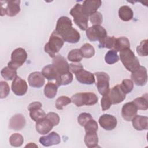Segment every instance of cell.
<instances>
[{"mask_svg":"<svg viewBox=\"0 0 148 148\" xmlns=\"http://www.w3.org/2000/svg\"><path fill=\"white\" fill-rule=\"evenodd\" d=\"M99 123L102 128L107 131L113 130L117 124V119L113 115L103 114L99 119Z\"/></svg>","mask_w":148,"mask_h":148,"instance_id":"14","label":"cell"},{"mask_svg":"<svg viewBox=\"0 0 148 148\" xmlns=\"http://www.w3.org/2000/svg\"><path fill=\"white\" fill-rule=\"evenodd\" d=\"M58 86L53 82H48L44 88V94L47 98H54L57 95Z\"/></svg>","mask_w":148,"mask_h":148,"instance_id":"28","label":"cell"},{"mask_svg":"<svg viewBox=\"0 0 148 148\" xmlns=\"http://www.w3.org/2000/svg\"><path fill=\"white\" fill-rule=\"evenodd\" d=\"M83 58L80 49H75L71 50L68 54V60L73 62H80Z\"/></svg>","mask_w":148,"mask_h":148,"instance_id":"36","label":"cell"},{"mask_svg":"<svg viewBox=\"0 0 148 148\" xmlns=\"http://www.w3.org/2000/svg\"><path fill=\"white\" fill-rule=\"evenodd\" d=\"M27 53L25 50L21 47L16 49L11 54V61L8 64V66L14 70L20 67L26 61Z\"/></svg>","mask_w":148,"mask_h":148,"instance_id":"6","label":"cell"},{"mask_svg":"<svg viewBox=\"0 0 148 148\" xmlns=\"http://www.w3.org/2000/svg\"><path fill=\"white\" fill-rule=\"evenodd\" d=\"M84 141L86 146L88 148L97 147L98 143V137L97 132H86Z\"/></svg>","mask_w":148,"mask_h":148,"instance_id":"25","label":"cell"},{"mask_svg":"<svg viewBox=\"0 0 148 148\" xmlns=\"http://www.w3.org/2000/svg\"><path fill=\"white\" fill-rule=\"evenodd\" d=\"M11 87L13 93L18 96H22L25 94L28 89L27 83L25 80L18 76L13 79Z\"/></svg>","mask_w":148,"mask_h":148,"instance_id":"13","label":"cell"},{"mask_svg":"<svg viewBox=\"0 0 148 148\" xmlns=\"http://www.w3.org/2000/svg\"><path fill=\"white\" fill-rule=\"evenodd\" d=\"M64 41L61 37L58 35L56 31H54L51 34L49 40L47 43L45 44L44 50L47 53L50 57H55L56 54L57 53L64 45Z\"/></svg>","mask_w":148,"mask_h":148,"instance_id":"3","label":"cell"},{"mask_svg":"<svg viewBox=\"0 0 148 148\" xmlns=\"http://www.w3.org/2000/svg\"><path fill=\"white\" fill-rule=\"evenodd\" d=\"M98 98L96 94L91 92H79L73 95L71 101L77 107L83 105H93L97 103Z\"/></svg>","mask_w":148,"mask_h":148,"instance_id":"5","label":"cell"},{"mask_svg":"<svg viewBox=\"0 0 148 148\" xmlns=\"http://www.w3.org/2000/svg\"><path fill=\"white\" fill-rule=\"evenodd\" d=\"M45 117L52 123L53 126L57 125L60 123V117L58 114L56 113L49 112L46 114Z\"/></svg>","mask_w":148,"mask_h":148,"instance_id":"44","label":"cell"},{"mask_svg":"<svg viewBox=\"0 0 148 148\" xmlns=\"http://www.w3.org/2000/svg\"><path fill=\"white\" fill-rule=\"evenodd\" d=\"M39 141L43 146L48 147L59 144L61 142V138L57 132H51L46 136L40 137Z\"/></svg>","mask_w":148,"mask_h":148,"instance_id":"18","label":"cell"},{"mask_svg":"<svg viewBox=\"0 0 148 148\" xmlns=\"http://www.w3.org/2000/svg\"><path fill=\"white\" fill-rule=\"evenodd\" d=\"M6 4L5 8L1 6V15H8L10 17L16 16L20 11V1H5Z\"/></svg>","mask_w":148,"mask_h":148,"instance_id":"10","label":"cell"},{"mask_svg":"<svg viewBox=\"0 0 148 148\" xmlns=\"http://www.w3.org/2000/svg\"><path fill=\"white\" fill-rule=\"evenodd\" d=\"M25 147H38V146L37 145H36L34 143H29V144H28V145H27L25 146Z\"/></svg>","mask_w":148,"mask_h":148,"instance_id":"47","label":"cell"},{"mask_svg":"<svg viewBox=\"0 0 148 148\" xmlns=\"http://www.w3.org/2000/svg\"><path fill=\"white\" fill-rule=\"evenodd\" d=\"M106 95L112 104L113 105L123 102L126 97V94L122 90L120 84H117L109 90Z\"/></svg>","mask_w":148,"mask_h":148,"instance_id":"11","label":"cell"},{"mask_svg":"<svg viewBox=\"0 0 148 148\" xmlns=\"http://www.w3.org/2000/svg\"><path fill=\"white\" fill-rule=\"evenodd\" d=\"M101 105L102 109L103 111L109 109L111 106V105H112L106 94L105 95H103L101 101Z\"/></svg>","mask_w":148,"mask_h":148,"instance_id":"45","label":"cell"},{"mask_svg":"<svg viewBox=\"0 0 148 148\" xmlns=\"http://www.w3.org/2000/svg\"><path fill=\"white\" fill-rule=\"evenodd\" d=\"M87 38L92 42L99 41L101 42L107 36L106 30L100 25H92L86 29Z\"/></svg>","mask_w":148,"mask_h":148,"instance_id":"7","label":"cell"},{"mask_svg":"<svg viewBox=\"0 0 148 148\" xmlns=\"http://www.w3.org/2000/svg\"><path fill=\"white\" fill-rule=\"evenodd\" d=\"M132 126L137 131L147 130L148 129V117L140 115H136L132 119Z\"/></svg>","mask_w":148,"mask_h":148,"instance_id":"23","label":"cell"},{"mask_svg":"<svg viewBox=\"0 0 148 148\" xmlns=\"http://www.w3.org/2000/svg\"><path fill=\"white\" fill-rule=\"evenodd\" d=\"M138 110V109L132 101L127 102L124 104L122 107L121 116L125 121H131L136 115Z\"/></svg>","mask_w":148,"mask_h":148,"instance_id":"16","label":"cell"},{"mask_svg":"<svg viewBox=\"0 0 148 148\" xmlns=\"http://www.w3.org/2000/svg\"><path fill=\"white\" fill-rule=\"evenodd\" d=\"M71 99L67 96H61L58 97L56 101V107L58 110H62L67 105L71 103Z\"/></svg>","mask_w":148,"mask_h":148,"instance_id":"37","label":"cell"},{"mask_svg":"<svg viewBox=\"0 0 148 148\" xmlns=\"http://www.w3.org/2000/svg\"><path fill=\"white\" fill-rule=\"evenodd\" d=\"M132 102L135 105L138 109L146 110L148 108L147 94H145L142 97L135 98Z\"/></svg>","mask_w":148,"mask_h":148,"instance_id":"30","label":"cell"},{"mask_svg":"<svg viewBox=\"0 0 148 148\" xmlns=\"http://www.w3.org/2000/svg\"><path fill=\"white\" fill-rule=\"evenodd\" d=\"M1 76L6 80H12L17 76V71L10 67L6 66L1 71Z\"/></svg>","mask_w":148,"mask_h":148,"instance_id":"32","label":"cell"},{"mask_svg":"<svg viewBox=\"0 0 148 148\" xmlns=\"http://www.w3.org/2000/svg\"><path fill=\"white\" fill-rule=\"evenodd\" d=\"M53 127L52 123L46 117L37 121L35 125L36 131L41 135L48 134L52 130Z\"/></svg>","mask_w":148,"mask_h":148,"instance_id":"22","label":"cell"},{"mask_svg":"<svg viewBox=\"0 0 148 148\" xmlns=\"http://www.w3.org/2000/svg\"><path fill=\"white\" fill-rule=\"evenodd\" d=\"M119 16L121 20L128 21L133 18L134 13L131 8L128 6H122L119 9Z\"/></svg>","mask_w":148,"mask_h":148,"instance_id":"26","label":"cell"},{"mask_svg":"<svg viewBox=\"0 0 148 148\" xmlns=\"http://www.w3.org/2000/svg\"><path fill=\"white\" fill-rule=\"evenodd\" d=\"M41 73L48 80H56L60 75L53 64H49L44 66Z\"/></svg>","mask_w":148,"mask_h":148,"instance_id":"24","label":"cell"},{"mask_svg":"<svg viewBox=\"0 0 148 148\" xmlns=\"http://www.w3.org/2000/svg\"><path fill=\"white\" fill-rule=\"evenodd\" d=\"M127 48H130V42L127 38L121 36L116 38L113 50L118 52Z\"/></svg>","mask_w":148,"mask_h":148,"instance_id":"27","label":"cell"},{"mask_svg":"<svg viewBox=\"0 0 148 148\" xmlns=\"http://www.w3.org/2000/svg\"><path fill=\"white\" fill-rule=\"evenodd\" d=\"M70 14L73 17L75 23L82 30L88 28V16L83 12L82 4L76 3L70 10Z\"/></svg>","mask_w":148,"mask_h":148,"instance_id":"4","label":"cell"},{"mask_svg":"<svg viewBox=\"0 0 148 148\" xmlns=\"http://www.w3.org/2000/svg\"><path fill=\"white\" fill-rule=\"evenodd\" d=\"M97 78V87L98 92L102 95H106L109 91V76L105 72L94 73Z\"/></svg>","mask_w":148,"mask_h":148,"instance_id":"8","label":"cell"},{"mask_svg":"<svg viewBox=\"0 0 148 148\" xmlns=\"http://www.w3.org/2000/svg\"><path fill=\"white\" fill-rule=\"evenodd\" d=\"M54 31L64 42L69 43H76L80 38L79 32L72 27L71 20L66 16L58 18Z\"/></svg>","mask_w":148,"mask_h":148,"instance_id":"1","label":"cell"},{"mask_svg":"<svg viewBox=\"0 0 148 148\" xmlns=\"http://www.w3.org/2000/svg\"><path fill=\"white\" fill-rule=\"evenodd\" d=\"M90 20L93 25H100L102 23L103 17L99 12L97 11L90 16Z\"/></svg>","mask_w":148,"mask_h":148,"instance_id":"41","label":"cell"},{"mask_svg":"<svg viewBox=\"0 0 148 148\" xmlns=\"http://www.w3.org/2000/svg\"><path fill=\"white\" fill-rule=\"evenodd\" d=\"M60 75L64 74L69 71V64L65 58L60 54L56 55L53 58V64Z\"/></svg>","mask_w":148,"mask_h":148,"instance_id":"15","label":"cell"},{"mask_svg":"<svg viewBox=\"0 0 148 148\" xmlns=\"http://www.w3.org/2000/svg\"><path fill=\"white\" fill-rule=\"evenodd\" d=\"M28 81L29 86L34 88L42 87L45 82L44 76L39 72H34L29 74Z\"/></svg>","mask_w":148,"mask_h":148,"instance_id":"20","label":"cell"},{"mask_svg":"<svg viewBox=\"0 0 148 148\" xmlns=\"http://www.w3.org/2000/svg\"><path fill=\"white\" fill-rule=\"evenodd\" d=\"M42 106V105L40 102H34L31 103L28 106L30 117L35 122L45 118L46 116L44 110L41 108Z\"/></svg>","mask_w":148,"mask_h":148,"instance_id":"12","label":"cell"},{"mask_svg":"<svg viewBox=\"0 0 148 148\" xmlns=\"http://www.w3.org/2000/svg\"><path fill=\"white\" fill-rule=\"evenodd\" d=\"M119 60V57L117 54V51L113 49L109 50L105 56V62L110 65L117 62Z\"/></svg>","mask_w":148,"mask_h":148,"instance_id":"33","label":"cell"},{"mask_svg":"<svg viewBox=\"0 0 148 148\" xmlns=\"http://www.w3.org/2000/svg\"><path fill=\"white\" fill-rule=\"evenodd\" d=\"M91 119H92V117L91 114L88 113H82L77 117V122L82 127H84Z\"/></svg>","mask_w":148,"mask_h":148,"instance_id":"40","label":"cell"},{"mask_svg":"<svg viewBox=\"0 0 148 148\" xmlns=\"http://www.w3.org/2000/svg\"><path fill=\"white\" fill-rule=\"evenodd\" d=\"M73 80V75L69 71L64 74L59 75L58 78L56 80V84L58 86H64L70 84Z\"/></svg>","mask_w":148,"mask_h":148,"instance_id":"29","label":"cell"},{"mask_svg":"<svg viewBox=\"0 0 148 148\" xmlns=\"http://www.w3.org/2000/svg\"><path fill=\"white\" fill-rule=\"evenodd\" d=\"M82 57L86 58H90L95 54L94 47L90 43H86L84 44L80 49Z\"/></svg>","mask_w":148,"mask_h":148,"instance_id":"31","label":"cell"},{"mask_svg":"<svg viewBox=\"0 0 148 148\" xmlns=\"http://www.w3.org/2000/svg\"><path fill=\"white\" fill-rule=\"evenodd\" d=\"M131 78L133 83L139 86H145L147 81V74L146 68L140 66L138 69L132 72Z\"/></svg>","mask_w":148,"mask_h":148,"instance_id":"9","label":"cell"},{"mask_svg":"<svg viewBox=\"0 0 148 148\" xmlns=\"http://www.w3.org/2000/svg\"><path fill=\"white\" fill-rule=\"evenodd\" d=\"M147 39L142 40L140 45L136 47V52L140 56H147L148 54L147 51Z\"/></svg>","mask_w":148,"mask_h":148,"instance_id":"38","label":"cell"},{"mask_svg":"<svg viewBox=\"0 0 148 148\" xmlns=\"http://www.w3.org/2000/svg\"><path fill=\"white\" fill-rule=\"evenodd\" d=\"M102 2L100 0H86L82 5L83 12L87 16H91L97 12L101 6Z\"/></svg>","mask_w":148,"mask_h":148,"instance_id":"19","label":"cell"},{"mask_svg":"<svg viewBox=\"0 0 148 148\" xmlns=\"http://www.w3.org/2000/svg\"><path fill=\"white\" fill-rule=\"evenodd\" d=\"M120 58L124 67L128 71L131 72L140 66L138 58L130 48H127L120 51Z\"/></svg>","mask_w":148,"mask_h":148,"instance_id":"2","label":"cell"},{"mask_svg":"<svg viewBox=\"0 0 148 148\" xmlns=\"http://www.w3.org/2000/svg\"><path fill=\"white\" fill-rule=\"evenodd\" d=\"M86 132H97L98 129V125L93 119L88 121L87 124L84 126Z\"/></svg>","mask_w":148,"mask_h":148,"instance_id":"43","label":"cell"},{"mask_svg":"<svg viewBox=\"0 0 148 148\" xmlns=\"http://www.w3.org/2000/svg\"><path fill=\"white\" fill-rule=\"evenodd\" d=\"M24 142L23 136L18 133L13 134L9 138V143L14 147H20Z\"/></svg>","mask_w":148,"mask_h":148,"instance_id":"35","label":"cell"},{"mask_svg":"<svg viewBox=\"0 0 148 148\" xmlns=\"http://www.w3.org/2000/svg\"><path fill=\"white\" fill-rule=\"evenodd\" d=\"M10 92L9 86L7 82L1 81L0 82V97L1 99L6 98Z\"/></svg>","mask_w":148,"mask_h":148,"instance_id":"42","label":"cell"},{"mask_svg":"<svg viewBox=\"0 0 148 148\" xmlns=\"http://www.w3.org/2000/svg\"><path fill=\"white\" fill-rule=\"evenodd\" d=\"M123 92L126 94L131 92L134 88V83L131 80L124 79L120 84Z\"/></svg>","mask_w":148,"mask_h":148,"instance_id":"39","label":"cell"},{"mask_svg":"<svg viewBox=\"0 0 148 148\" xmlns=\"http://www.w3.org/2000/svg\"><path fill=\"white\" fill-rule=\"evenodd\" d=\"M116 38L114 36H107L101 42L99 43V48H107L110 49H113Z\"/></svg>","mask_w":148,"mask_h":148,"instance_id":"34","label":"cell"},{"mask_svg":"<svg viewBox=\"0 0 148 148\" xmlns=\"http://www.w3.org/2000/svg\"><path fill=\"white\" fill-rule=\"evenodd\" d=\"M75 77L77 80L82 84H92L95 83L94 75L84 69L75 73Z\"/></svg>","mask_w":148,"mask_h":148,"instance_id":"21","label":"cell"},{"mask_svg":"<svg viewBox=\"0 0 148 148\" xmlns=\"http://www.w3.org/2000/svg\"><path fill=\"white\" fill-rule=\"evenodd\" d=\"M26 120L24 116L21 114H16L13 116L9 123L10 129L14 131H19L22 130L25 125Z\"/></svg>","mask_w":148,"mask_h":148,"instance_id":"17","label":"cell"},{"mask_svg":"<svg viewBox=\"0 0 148 148\" xmlns=\"http://www.w3.org/2000/svg\"><path fill=\"white\" fill-rule=\"evenodd\" d=\"M83 69H84L83 66L79 62H73L69 64V70L71 73H73L75 74Z\"/></svg>","mask_w":148,"mask_h":148,"instance_id":"46","label":"cell"}]
</instances>
